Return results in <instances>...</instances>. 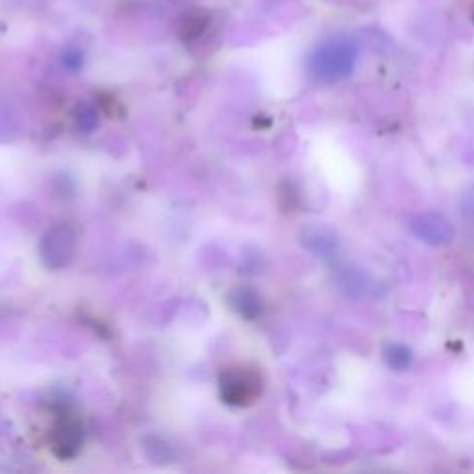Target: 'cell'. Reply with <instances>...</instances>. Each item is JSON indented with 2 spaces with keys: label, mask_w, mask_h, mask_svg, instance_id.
Here are the masks:
<instances>
[{
  "label": "cell",
  "mask_w": 474,
  "mask_h": 474,
  "mask_svg": "<svg viewBox=\"0 0 474 474\" xmlns=\"http://www.w3.org/2000/svg\"><path fill=\"white\" fill-rule=\"evenodd\" d=\"M64 64L67 69H80L82 64H84V54H82L78 49H67L64 52Z\"/></svg>",
  "instance_id": "obj_6"
},
{
  "label": "cell",
  "mask_w": 474,
  "mask_h": 474,
  "mask_svg": "<svg viewBox=\"0 0 474 474\" xmlns=\"http://www.w3.org/2000/svg\"><path fill=\"white\" fill-rule=\"evenodd\" d=\"M387 361L391 363L393 360H400L402 363V369L409 363V353L404 348V346H393V348H389V353H387Z\"/></svg>",
  "instance_id": "obj_7"
},
{
  "label": "cell",
  "mask_w": 474,
  "mask_h": 474,
  "mask_svg": "<svg viewBox=\"0 0 474 474\" xmlns=\"http://www.w3.org/2000/svg\"><path fill=\"white\" fill-rule=\"evenodd\" d=\"M261 393V377L246 367L229 369L221 377V395L224 402L249 406Z\"/></svg>",
  "instance_id": "obj_2"
},
{
  "label": "cell",
  "mask_w": 474,
  "mask_h": 474,
  "mask_svg": "<svg viewBox=\"0 0 474 474\" xmlns=\"http://www.w3.org/2000/svg\"><path fill=\"white\" fill-rule=\"evenodd\" d=\"M74 253V234L67 226H56L49 230L43 243H41V256L52 269L66 267Z\"/></svg>",
  "instance_id": "obj_3"
},
{
  "label": "cell",
  "mask_w": 474,
  "mask_h": 474,
  "mask_svg": "<svg viewBox=\"0 0 474 474\" xmlns=\"http://www.w3.org/2000/svg\"><path fill=\"white\" fill-rule=\"evenodd\" d=\"M356 52L348 41L334 39L322 43L310 59V69L319 80H338L350 73L354 66Z\"/></svg>",
  "instance_id": "obj_1"
},
{
  "label": "cell",
  "mask_w": 474,
  "mask_h": 474,
  "mask_svg": "<svg viewBox=\"0 0 474 474\" xmlns=\"http://www.w3.org/2000/svg\"><path fill=\"white\" fill-rule=\"evenodd\" d=\"M472 19H474V6H472Z\"/></svg>",
  "instance_id": "obj_8"
},
{
  "label": "cell",
  "mask_w": 474,
  "mask_h": 474,
  "mask_svg": "<svg viewBox=\"0 0 474 474\" xmlns=\"http://www.w3.org/2000/svg\"><path fill=\"white\" fill-rule=\"evenodd\" d=\"M212 23L210 13L206 10L195 8L191 12H188L182 19V25H180V35L183 41H191L197 39L200 35H204V32L208 30Z\"/></svg>",
  "instance_id": "obj_5"
},
{
  "label": "cell",
  "mask_w": 474,
  "mask_h": 474,
  "mask_svg": "<svg viewBox=\"0 0 474 474\" xmlns=\"http://www.w3.org/2000/svg\"><path fill=\"white\" fill-rule=\"evenodd\" d=\"M78 445H80L78 426L73 421L59 423L56 428V436H54V447L58 455L69 458L78 450Z\"/></svg>",
  "instance_id": "obj_4"
}]
</instances>
